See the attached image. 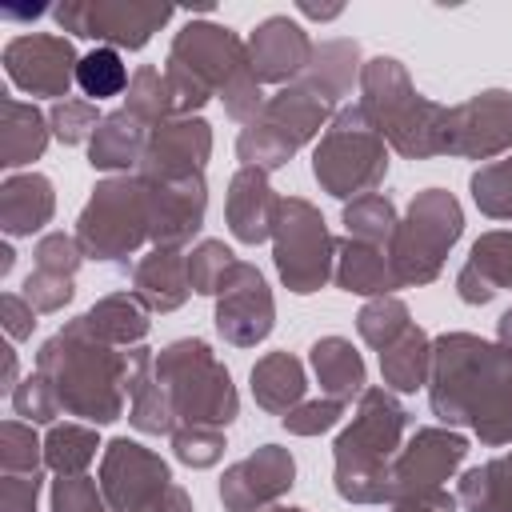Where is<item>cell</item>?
Here are the masks:
<instances>
[{
	"label": "cell",
	"mask_w": 512,
	"mask_h": 512,
	"mask_svg": "<svg viewBox=\"0 0 512 512\" xmlns=\"http://www.w3.org/2000/svg\"><path fill=\"white\" fill-rule=\"evenodd\" d=\"M432 412L444 424H468L484 444H512V344H488L468 332L432 344Z\"/></svg>",
	"instance_id": "1"
},
{
	"label": "cell",
	"mask_w": 512,
	"mask_h": 512,
	"mask_svg": "<svg viewBox=\"0 0 512 512\" xmlns=\"http://www.w3.org/2000/svg\"><path fill=\"white\" fill-rule=\"evenodd\" d=\"M36 372L48 380L60 412L108 424L124 412L128 396V352H116L80 320L64 324L36 356Z\"/></svg>",
	"instance_id": "2"
},
{
	"label": "cell",
	"mask_w": 512,
	"mask_h": 512,
	"mask_svg": "<svg viewBox=\"0 0 512 512\" xmlns=\"http://www.w3.org/2000/svg\"><path fill=\"white\" fill-rule=\"evenodd\" d=\"M404 432L408 412L388 388L360 392V412L336 440V492L352 504H384Z\"/></svg>",
	"instance_id": "3"
},
{
	"label": "cell",
	"mask_w": 512,
	"mask_h": 512,
	"mask_svg": "<svg viewBox=\"0 0 512 512\" xmlns=\"http://www.w3.org/2000/svg\"><path fill=\"white\" fill-rule=\"evenodd\" d=\"M360 88H364L360 108L368 112V120L376 124V132L400 156H412V160L440 156L444 108L412 88V80L400 68V60H392V56L368 60L364 72H360Z\"/></svg>",
	"instance_id": "4"
},
{
	"label": "cell",
	"mask_w": 512,
	"mask_h": 512,
	"mask_svg": "<svg viewBox=\"0 0 512 512\" xmlns=\"http://www.w3.org/2000/svg\"><path fill=\"white\" fill-rule=\"evenodd\" d=\"M156 380L164 384L176 428H224L236 420V388L228 368L204 340H176L156 356Z\"/></svg>",
	"instance_id": "5"
},
{
	"label": "cell",
	"mask_w": 512,
	"mask_h": 512,
	"mask_svg": "<svg viewBox=\"0 0 512 512\" xmlns=\"http://www.w3.org/2000/svg\"><path fill=\"white\" fill-rule=\"evenodd\" d=\"M168 60L180 64L184 72H192L212 96H220L228 116L256 120V112L264 108L260 80L252 72L248 48L228 28H220V24H188L184 32H176Z\"/></svg>",
	"instance_id": "6"
},
{
	"label": "cell",
	"mask_w": 512,
	"mask_h": 512,
	"mask_svg": "<svg viewBox=\"0 0 512 512\" xmlns=\"http://www.w3.org/2000/svg\"><path fill=\"white\" fill-rule=\"evenodd\" d=\"M312 172H316L320 188L336 200H348V196L360 200L384 180V172H388L384 136L376 132V124L368 120V112L360 104H348L336 112L332 128L316 144Z\"/></svg>",
	"instance_id": "7"
},
{
	"label": "cell",
	"mask_w": 512,
	"mask_h": 512,
	"mask_svg": "<svg viewBox=\"0 0 512 512\" xmlns=\"http://www.w3.org/2000/svg\"><path fill=\"white\" fill-rule=\"evenodd\" d=\"M328 112H332V104L296 80L284 92H276L272 100H264L256 120H248V128L236 140V156L244 160V168H260V172L284 168L288 156L320 132Z\"/></svg>",
	"instance_id": "8"
},
{
	"label": "cell",
	"mask_w": 512,
	"mask_h": 512,
	"mask_svg": "<svg viewBox=\"0 0 512 512\" xmlns=\"http://www.w3.org/2000/svg\"><path fill=\"white\" fill-rule=\"evenodd\" d=\"M144 240H152V204H148V180L120 176L104 180L76 224V244L92 260H124Z\"/></svg>",
	"instance_id": "9"
},
{
	"label": "cell",
	"mask_w": 512,
	"mask_h": 512,
	"mask_svg": "<svg viewBox=\"0 0 512 512\" xmlns=\"http://www.w3.org/2000/svg\"><path fill=\"white\" fill-rule=\"evenodd\" d=\"M460 228H464V216L448 192H440V188L420 192L412 200L408 216L396 224V236L388 244V264L396 272V284L408 288V284L436 280L448 248L460 240Z\"/></svg>",
	"instance_id": "10"
},
{
	"label": "cell",
	"mask_w": 512,
	"mask_h": 512,
	"mask_svg": "<svg viewBox=\"0 0 512 512\" xmlns=\"http://www.w3.org/2000/svg\"><path fill=\"white\" fill-rule=\"evenodd\" d=\"M272 240H276V272L292 292L308 296L328 284L336 240L328 236L324 216L308 200H300V196L280 200Z\"/></svg>",
	"instance_id": "11"
},
{
	"label": "cell",
	"mask_w": 512,
	"mask_h": 512,
	"mask_svg": "<svg viewBox=\"0 0 512 512\" xmlns=\"http://www.w3.org/2000/svg\"><path fill=\"white\" fill-rule=\"evenodd\" d=\"M172 16L168 4H128V0H84L60 4L56 24L84 40H104V48H144L156 28Z\"/></svg>",
	"instance_id": "12"
},
{
	"label": "cell",
	"mask_w": 512,
	"mask_h": 512,
	"mask_svg": "<svg viewBox=\"0 0 512 512\" xmlns=\"http://www.w3.org/2000/svg\"><path fill=\"white\" fill-rule=\"evenodd\" d=\"M512 144V92H480L456 108H444L440 152L488 160Z\"/></svg>",
	"instance_id": "13"
},
{
	"label": "cell",
	"mask_w": 512,
	"mask_h": 512,
	"mask_svg": "<svg viewBox=\"0 0 512 512\" xmlns=\"http://www.w3.org/2000/svg\"><path fill=\"white\" fill-rule=\"evenodd\" d=\"M172 488L168 464L136 440H112L100 464V492L108 512H144Z\"/></svg>",
	"instance_id": "14"
},
{
	"label": "cell",
	"mask_w": 512,
	"mask_h": 512,
	"mask_svg": "<svg viewBox=\"0 0 512 512\" xmlns=\"http://www.w3.org/2000/svg\"><path fill=\"white\" fill-rule=\"evenodd\" d=\"M272 320L276 308L260 268L236 260L216 292V332L236 348H252L272 332Z\"/></svg>",
	"instance_id": "15"
},
{
	"label": "cell",
	"mask_w": 512,
	"mask_h": 512,
	"mask_svg": "<svg viewBox=\"0 0 512 512\" xmlns=\"http://www.w3.org/2000/svg\"><path fill=\"white\" fill-rule=\"evenodd\" d=\"M464 456H468V440L460 432L420 428L396 452V460H392V472H388V504L392 500H404V496H416V492L440 488L460 468Z\"/></svg>",
	"instance_id": "16"
},
{
	"label": "cell",
	"mask_w": 512,
	"mask_h": 512,
	"mask_svg": "<svg viewBox=\"0 0 512 512\" xmlns=\"http://www.w3.org/2000/svg\"><path fill=\"white\" fill-rule=\"evenodd\" d=\"M76 52L64 36H48V32H36V36H16L8 48H4V68H8V80L32 96H56V100H68V88L76 84Z\"/></svg>",
	"instance_id": "17"
},
{
	"label": "cell",
	"mask_w": 512,
	"mask_h": 512,
	"mask_svg": "<svg viewBox=\"0 0 512 512\" xmlns=\"http://www.w3.org/2000/svg\"><path fill=\"white\" fill-rule=\"evenodd\" d=\"M212 152V132L204 120H164L152 128L144 160H140V176L152 184H176L188 176H204Z\"/></svg>",
	"instance_id": "18"
},
{
	"label": "cell",
	"mask_w": 512,
	"mask_h": 512,
	"mask_svg": "<svg viewBox=\"0 0 512 512\" xmlns=\"http://www.w3.org/2000/svg\"><path fill=\"white\" fill-rule=\"evenodd\" d=\"M292 476H296V464H292L288 448L264 444L248 460H240L224 472L220 500L228 512H264L272 500H280L292 488Z\"/></svg>",
	"instance_id": "19"
},
{
	"label": "cell",
	"mask_w": 512,
	"mask_h": 512,
	"mask_svg": "<svg viewBox=\"0 0 512 512\" xmlns=\"http://www.w3.org/2000/svg\"><path fill=\"white\" fill-rule=\"evenodd\" d=\"M312 40L300 24H292L288 16H268L252 40H248V60L256 80L264 84H288L296 76H304L308 60H312Z\"/></svg>",
	"instance_id": "20"
},
{
	"label": "cell",
	"mask_w": 512,
	"mask_h": 512,
	"mask_svg": "<svg viewBox=\"0 0 512 512\" xmlns=\"http://www.w3.org/2000/svg\"><path fill=\"white\" fill-rule=\"evenodd\" d=\"M148 204H152V244L156 248H180L192 240L204 224V176H188L176 184H152L148 180Z\"/></svg>",
	"instance_id": "21"
},
{
	"label": "cell",
	"mask_w": 512,
	"mask_h": 512,
	"mask_svg": "<svg viewBox=\"0 0 512 512\" xmlns=\"http://www.w3.org/2000/svg\"><path fill=\"white\" fill-rule=\"evenodd\" d=\"M224 212H228V228H232V236L240 244H260L276 228L280 196L272 192V184H268V176L260 168H240L232 176Z\"/></svg>",
	"instance_id": "22"
},
{
	"label": "cell",
	"mask_w": 512,
	"mask_h": 512,
	"mask_svg": "<svg viewBox=\"0 0 512 512\" xmlns=\"http://www.w3.org/2000/svg\"><path fill=\"white\" fill-rule=\"evenodd\" d=\"M464 304H488L500 288H512V232H488L472 244L468 264L456 276Z\"/></svg>",
	"instance_id": "23"
},
{
	"label": "cell",
	"mask_w": 512,
	"mask_h": 512,
	"mask_svg": "<svg viewBox=\"0 0 512 512\" xmlns=\"http://www.w3.org/2000/svg\"><path fill=\"white\" fill-rule=\"evenodd\" d=\"M132 284H136V296L144 300L148 312H172L192 292L188 256H180L176 248H156L132 268Z\"/></svg>",
	"instance_id": "24"
},
{
	"label": "cell",
	"mask_w": 512,
	"mask_h": 512,
	"mask_svg": "<svg viewBox=\"0 0 512 512\" xmlns=\"http://www.w3.org/2000/svg\"><path fill=\"white\" fill-rule=\"evenodd\" d=\"M52 180L40 172L8 176L0 188V224L8 236H32L52 220Z\"/></svg>",
	"instance_id": "25"
},
{
	"label": "cell",
	"mask_w": 512,
	"mask_h": 512,
	"mask_svg": "<svg viewBox=\"0 0 512 512\" xmlns=\"http://www.w3.org/2000/svg\"><path fill=\"white\" fill-rule=\"evenodd\" d=\"M152 124H144L136 112L120 108V112H108L88 144V164L92 168H132L144 160V148H148V132Z\"/></svg>",
	"instance_id": "26"
},
{
	"label": "cell",
	"mask_w": 512,
	"mask_h": 512,
	"mask_svg": "<svg viewBox=\"0 0 512 512\" xmlns=\"http://www.w3.org/2000/svg\"><path fill=\"white\" fill-rule=\"evenodd\" d=\"M336 256H340V264H336L332 276H336V284L344 292L388 296L392 288H400L384 248H372V244H360V240L344 236V240H336Z\"/></svg>",
	"instance_id": "27"
},
{
	"label": "cell",
	"mask_w": 512,
	"mask_h": 512,
	"mask_svg": "<svg viewBox=\"0 0 512 512\" xmlns=\"http://www.w3.org/2000/svg\"><path fill=\"white\" fill-rule=\"evenodd\" d=\"M304 364L288 352H268L264 360H256L252 368V396L264 412H276V416H288L292 408L304 404Z\"/></svg>",
	"instance_id": "28"
},
{
	"label": "cell",
	"mask_w": 512,
	"mask_h": 512,
	"mask_svg": "<svg viewBox=\"0 0 512 512\" xmlns=\"http://www.w3.org/2000/svg\"><path fill=\"white\" fill-rule=\"evenodd\" d=\"M356 72H364V68H360V48H356L352 40H328V44L312 48V60H308L300 84L312 88L320 100L336 104L340 96L352 92Z\"/></svg>",
	"instance_id": "29"
},
{
	"label": "cell",
	"mask_w": 512,
	"mask_h": 512,
	"mask_svg": "<svg viewBox=\"0 0 512 512\" xmlns=\"http://www.w3.org/2000/svg\"><path fill=\"white\" fill-rule=\"evenodd\" d=\"M312 368L320 376V388L328 400L348 404L356 392H364V360L344 336H324L312 344Z\"/></svg>",
	"instance_id": "30"
},
{
	"label": "cell",
	"mask_w": 512,
	"mask_h": 512,
	"mask_svg": "<svg viewBox=\"0 0 512 512\" xmlns=\"http://www.w3.org/2000/svg\"><path fill=\"white\" fill-rule=\"evenodd\" d=\"M48 144V128L44 116L32 104H20L16 96H4V128H0V164L4 168H20L40 160Z\"/></svg>",
	"instance_id": "31"
},
{
	"label": "cell",
	"mask_w": 512,
	"mask_h": 512,
	"mask_svg": "<svg viewBox=\"0 0 512 512\" xmlns=\"http://www.w3.org/2000/svg\"><path fill=\"white\" fill-rule=\"evenodd\" d=\"M380 372L392 392H416L432 376V340L412 324L396 344L380 352Z\"/></svg>",
	"instance_id": "32"
},
{
	"label": "cell",
	"mask_w": 512,
	"mask_h": 512,
	"mask_svg": "<svg viewBox=\"0 0 512 512\" xmlns=\"http://www.w3.org/2000/svg\"><path fill=\"white\" fill-rule=\"evenodd\" d=\"M84 324L92 328V336H100L112 348L116 344H136L148 332V308H144L140 296L116 292V296H104L100 304H92L84 312Z\"/></svg>",
	"instance_id": "33"
},
{
	"label": "cell",
	"mask_w": 512,
	"mask_h": 512,
	"mask_svg": "<svg viewBox=\"0 0 512 512\" xmlns=\"http://www.w3.org/2000/svg\"><path fill=\"white\" fill-rule=\"evenodd\" d=\"M460 500L468 512H512V456L472 468L460 480Z\"/></svg>",
	"instance_id": "34"
},
{
	"label": "cell",
	"mask_w": 512,
	"mask_h": 512,
	"mask_svg": "<svg viewBox=\"0 0 512 512\" xmlns=\"http://www.w3.org/2000/svg\"><path fill=\"white\" fill-rule=\"evenodd\" d=\"M396 208H392V200L388 196H380V192H368V196H360V200H352L348 208H344V228H348V236L352 240H360V244H372V248H384L388 252V244H392V236H396Z\"/></svg>",
	"instance_id": "35"
},
{
	"label": "cell",
	"mask_w": 512,
	"mask_h": 512,
	"mask_svg": "<svg viewBox=\"0 0 512 512\" xmlns=\"http://www.w3.org/2000/svg\"><path fill=\"white\" fill-rule=\"evenodd\" d=\"M96 432L80 428V424H56L44 440V460L52 472L60 476H84V468L96 460Z\"/></svg>",
	"instance_id": "36"
},
{
	"label": "cell",
	"mask_w": 512,
	"mask_h": 512,
	"mask_svg": "<svg viewBox=\"0 0 512 512\" xmlns=\"http://www.w3.org/2000/svg\"><path fill=\"white\" fill-rule=\"evenodd\" d=\"M76 84H80V92L96 104V100L120 96L132 80H128V68H124V60H120V52L100 44V48H92L88 56H80V64H76Z\"/></svg>",
	"instance_id": "37"
},
{
	"label": "cell",
	"mask_w": 512,
	"mask_h": 512,
	"mask_svg": "<svg viewBox=\"0 0 512 512\" xmlns=\"http://www.w3.org/2000/svg\"><path fill=\"white\" fill-rule=\"evenodd\" d=\"M356 328H360V336H364L376 352H384L388 344H396V340L412 328V320H408V308H404L396 296H376L372 304L360 308Z\"/></svg>",
	"instance_id": "38"
},
{
	"label": "cell",
	"mask_w": 512,
	"mask_h": 512,
	"mask_svg": "<svg viewBox=\"0 0 512 512\" xmlns=\"http://www.w3.org/2000/svg\"><path fill=\"white\" fill-rule=\"evenodd\" d=\"M472 200L492 220H512V160H496L472 176Z\"/></svg>",
	"instance_id": "39"
},
{
	"label": "cell",
	"mask_w": 512,
	"mask_h": 512,
	"mask_svg": "<svg viewBox=\"0 0 512 512\" xmlns=\"http://www.w3.org/2000/svg\"><path fill=\"white\" fill-rule=\"evenodd\" d=\"M128 112H136L144 124H164V120H172V108H168V88H164V72H156V68H140L136 76H132V84H128V104H124Z\"/></svg>",
	"instance_id": "40"
},
{
	"label": "cell",
	"mask_w": 512,
	"mask_h": 512,
	"mask_svg": "<svg viewBox=\"0 0 512 512\" xmlns=\"http://www.w3.org/2000/svg\"><path fill=\"white\" fill-rule=\"evenodd\" d=\"M100 120L104 116L96 112L92 100H56L52 112H48V124H52V132H56L60 144H80V140L96 136Z\"/></svg>",
	"instance_id": "41"
},
{
	"label": "cell",
	"mask_w": 512,
	"mask_h": 512,
	"mask_svg": "<svg viewBox=\"0 0 512 512\" xmlns=\"http://www.w3.org/2000/svg\"><path fill=\"white\" fill-rule=\"evenodd\" d=\"M232 264H236V256H232L220 240H204V244L188 256V280H192V292H200V296H216V292H220V280L228 276Z\"/></svg>",
	"instance_id": "42"
},
{
	"label": "cell",
	"mask_w": 512,
	"mask_h": 512,
	"mask_svg": "<svg viewBox=\"0 0 512 512\" xmlns=\"http://www.w3.org/2000/svg\"><path fill=\"white\" fill-rule=\"evenodd\" d=\"M0 464L4 472H36L40 468V440L32 432V424H20V420H4L0 428Z\"/></svg>",
	"instance_id": "43"
},
{
	"label": "cell",
	"mask_w": 512,
	"mask_h": 512,
	"mask_svg": "<svg viewBox=\"0 0 512 512\" xmlns=\"http://www.w3.org/2000/svg\"><path fill=\"white\" fill-rule=\"evenodd\" d=\"M12 408L28 424H48V420L60 416V404H56V396H52V388H48V380L40 372H32L20 388H12Z\"/></svg>",
	"instance_id": "44"
},
{
	"label": "cell",
	"mask_w": 512,
	"mask_h": 512,
	"mask_svg": "<svg viewBox=\"0 0 512 512\" xmlns=\"http://www.w3.org/2000/svg\"><path fill=\"white\" fill-rule=\"evenodd\" d=\"M172 448H176V456H180L184 464L208 468V464L220 460L224 436H220V428H176V432H172Z\"/></svg>",
	"instance_id": "45"
},
{
	"label": "cell",
	"mask_w": 512,
	"mask_h": 512,
	"mask_svg": "<svg viewBox=\"0 0 512 512\" xmlns=\"http://www.w3.org/2000/svg\"><path fill=\"white\" fill-rule=\"evenodd\" d=\"M52 512H108L92 476H60L52 488Z\"/></svg>",
	"instance_id": "46"
},
{
	"label": "cell",
	"mask_w": 512,
	"mask_h": 512,
	"mask_svg": "<svg viewBox=\"0 0 512 512\" xmlns=\"http://www.w3.org/2000/svg\"><path fill=\"white\" fill-rule=\"evenodd\" d=\"M20 296H24L36 312H56V308H64V304L72 300V276H56V272L32 268Z\"/></svg>",
	"instance_id": "47"
},
{
	"label": "cell",
	"mask_w": 512,
	"mask_h": 512,
	"mask_svg": "<svg viewBox=\"0 0 512 512\" xmlns=\"http://www.w3.org/2000/svg\"><path fill=\"white\" fill-rule=\"evenodd\" d=\"M84 252L76 244V236H64V232H48L40 244H36V268L44 272H56V276H76Z\"/></svg>",
	"instance_id": "48"
},
{
	"label": "cell",
	"mask_w": 512,
	"mask_h": 512,
	"mask_svg": "<svg viewBox=\"0 0 512 512\" xmlns=\"http://www.w3.org/2000/svg\"><path fill=\"white\" fill-rule=\"evenodd\" d=\"M340 416H344L340 400H308V404H300L284 416V428L296 432V436H316V432H328Z\"/></svg>",
	"instance_id": "49"
},
{
	"label": "cell",
	"mask_w": 512,
	"mask_h": 512,
	"mask_svg": "<svg viewBox=\"0 0 512 512\" xmlns=\"http://www.w3.org/2000/svg\"><path fill=\"white\" fill-rule=\"evenodd\" d=\"M40 476L36 472H4L0 480V512H36Z\"/></svg>",
	"instance_id": "50"
},
{
	"label": "cell",
	"mask_w": 512,
	"mask_h": 512,
	"mask_svg": "<svg viewBox=\"0 0 512 512\" xmlns=\"http://www.w3.org/2000/svg\"><path fill=\"white\" fill-rule=\"evenodd\" d=\"M0 308H4V332H8V340L32 336V328H36V308H32L20 292H4Z\"/></svg>",
	"instance_id": "51"
},
{
	"label": "cell",
	"mask_w": 512,
	"mask_h": 512,
	"mask_svg": "<svg viewBox=\"0 0 512 512\" xmlns=\"http://www.w3.org/2000/svg\"><path fill=\"white\" fill-rule=\"evenodd\" d=\"M392 512H456V500L444 488H432V492H416V496L392 500Z\"/></svg>",
	"instance_id": "52"
},
{
	"label": "cell",
	"mask_w": 512,
	"mask_h": 512,
	"mask_svg": "<svg viewBox=\"0 0 512 512\" xmlns=\"http://www.w3.org/2000/svg\"><path fill=\"white\" fill-rule=\"evenodd\" d=\"M12 380H16V352L4 348V392H12Z\"/></svg>",
	"instance_id": "53"
},
{
	"label": "cell",
	"mask_w": 512,
	"mask_h": 512,
	"mask_svg": "<svg viewBox=\"0 0 512 512\" xmlns=\"http://www.w3.org/2000/svg\"><path fill=\"white\" fill-rule=\"evenodd\" d=\"M44 4H32V8H4V20H28V16H40Z\"/></svg>",
	"instance_id": "54"
},
{
	"label": "cell",
	"mask_w": 512,
	"mask_h": 512,
	"mask_svg": "<svg viewBox=\"0 0 512 512\" xmlns=\"http://www.w3.org/2000/svg\"><path fill=\"white\" fill-rule=\"evenodd\" d=\"M300 12H304V16H316V20H332V16H340V8H316V4H300Z\"/></svg>",
	"instance_id": "55"
},
{
	"label": "cell",
	"mask_w": 512,
	"mask_h": 512,
	"mask_svg": "<svg viewBox=\"0 0 512 512\" xmlns=\"http://www.w3.org/2000/svg\"><path fill=\"white\" fill-rule=\"evenodd\" d=\"M500 340H504V344H512V308L500 316Z\"/></svg>",
	"instance_id": "56"
},
{
	"label": "cell",
	"mask_w": 512,
	"mask_h": 512,
	"mask_svg": "<svg viewBox=\"0 0 512 512\" xmlns=\"http://www.w3.org/2000/svg\"><path fill=\"white\" fill-rule=\"evenodd\" d=\"M268 512H304V508H268Z\"/></svg>",
	"instance_id": "57"
}]
</instances>
